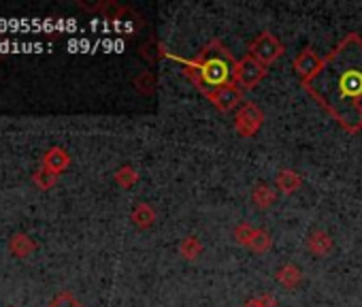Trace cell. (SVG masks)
<instances>
[{"instance_id": "1", "label": "cell", "mask_w": 362, "mask_h": 307, "mask_svg": "<svg viewBox=\"0 0 362 307\" xmlns=\"http://www.w3.org/2000/svg\"><path fill=\"white\" fill-rule=\"evenodd\" d=\"M305 90L343 128H362V39L347 35L305 79Z\"/></svg>"}, {"instance_id": "2", "label": "cell", "mask_w": 362, "mask_h": 307, "mask_svg": "<svg viewBox=\"0 0 362 307\" xmlns=\"http://www.w3.org/2000/svg\"><path fill=\"white\" fill-rule=\"evenodd\" d=\"M186 64L190 66V71H188L190 77L207 96H211L216 90L230 86L235 81L237 62L233 60L230 52L218 41H214L209 47H205L197 60L186 62Z\"/></svg>"}, {"instance_id": "3", "label": "cell", "mask_w": 362, "mask_h": 307, "mask_svg": "<svg viewBox=\"0 0 362 307\" xmlns=\"http://www.w3.org/2000/svg\"><path fill=\"white\" fill-rule=\"evenodd\" d=\"M284 54V47H281V43L273 37V35H269V33H262L254 43H252V47H250V56L254 58V60H258L260 64H271L275 58H279Z\"/></svg>"}, {"instance_id": "4", "label": "cell", "mask_w": 362, "mask_h": 307, "mask_svg": "<svg viewBox=\"0 0 362 307\" xmlns=\"http://www.w3.org/2000/svg\"><path fill=\"white\" fill-rule=\"evenodd\" d=\"M264 64H260L258 60H254L252 56H247L245 60L237 62L235 69V86L239 88H254L262 77H264Z\"/></svg>"}, {"instance_id": "5", "label": "cell", "mask_w": 362, "mask_h": 307, "mask_svg": "<svg viewBox=\"0 0 362 307\" xmlns=\"http://www.w3.org/2000/svg\"><path fill=\"white\" fill-rule=\"evenodd\" d=\"M71 165V156H69V151L64 147H49L45 151V156H43V169H49L52 173L60 175L62 171H66Z\"/></svg>"}, {"instance_id": "6", "label": "cell", "mask_w": 362, "mask_h": 307, "mask_svg": "<svg viewBox=\"0 0 362 307\" xmlns=\"http://www.w3.org/2000/svg\"><path fill=\"white\" fill-rule=\"evenodd\" d=\"M209 98L214 100V105H216L220 111H230L235 105L241 103V88L235 86V83H230V86H224V88L216 90Z\"/></svg>"}, {"instance_id": "7", "label": "cell", "mask_w": 362, "mask_h": 307, "mask_svg": "<svg viewBox=\"0 0 362 307\" xmlns=\"http://www.w3.org/2000/svg\"><path fill=\"white\" fill-rule=\"evenodd\" d=\"M9 252L16 256V258H28L37 252V243L33 237H28L26 233H16L11 235L9 239Z\"/></svg>"}, {"instance_id": "8", "label": "cell", "mask_w": 362, "mask_h": 307, "mask_svg": "<svg viewBox=\"0 0 362 307\" xmlns=\"http://www.w3.org/2000/svg\"><path fill=\"white\" fill-rule=\"evenodd\" d=\"M320 62H322V60H317V58L313 56V52H305V54L296 60V71L300 73L303 81L309 79V77L317 71Z\"/></svg>"}, {"instance_id": "9", "label": "cell", "mask_w": 362, "mask_h": 307, "mask_svg": "<svg viewBox=\"0 0 362 307\" xmlns=\"http://www.w3.org/2000/svg\"><path fill=\"white\" fill-rule=\"evenodd\" d=\"M245 124H252L254 130L260 126V111H256L252 105H245V107L239 111V115H237V128H239L241 132L245 130Z\"/></svg>"}, {"instance_id": "10", "label": "cell", "mask_w": 362, "mask_h": 307, "mask_svg": "<svg viewBox=\"0 0 362 307\" xmlns=\"http://www.w3.org/2000/svg\"><path fill=\"white\" fill-rule=\"evenodd\" d=\"M33 182H35V186L39 188V190H49V188H54L56 186V182H58V175L56 173H52L49 169H39V171H35L33 173Z\"/></svg>"}, {"instance_id": "11", "label": "cell", "mask_w": 362, "mask_h": 307, "mask_svg": "<svg viewBox=\"0 0 362 307\" xmlns=\"http://www.w3.org/2000/svg\"><path fill=\"white\" fill-rule=\"evenodd\" d=\"M47 307H83L71 292H58L52 301H49V305Z\"/></svg>"}, {"instance_id": "12", "label": "cell", "mask_w": 362, "mask_h": 307, "mask_svg": "<svg viewBox=\"0 0 362 307\" xmlns=\"http://www.w3.org/2000/svg\"><path fill=\"white\" fill-rule=\"evenodd\" d=\"M132 220H134L139 226H147V224H151V220H153V212H151L147 205H139V207L134 209V214H132Z\"/></svg>"}, {"instance_id": "13", "label": "cell", "mask_w": 362, "mask_h": 307, "mask_svg": "<svg viewBox=\"0 0 362 307\" xmlns=\"http://www.w3.org/2000/svg\"><path fill=\"white\" fill-rule=\"evenodd\" d=\"M115 182L122 184L124 188H130V186L136 182V173H134L130 167H124V169H119V171L115 173Z\"/></svg>"}, {"instance_id": "14", "label": "cell", "mask_w": 362, "mask_h": 307, "mask_svg": "<svg viewBox=\"0 0 362 307\" xmlns=\"http://www.w3.org/2000/svg\"><path fill=\"white\" fill-rule=\"evenodd\" d=\"M254 201H256L260 207H267V205L273 201V192H269L267 186H260V188L256 190V195H254Z\"/></svg>"}, {"instance_id": "15", "label": "cell", "mask_w": 362, "mask_h": 307, "mask_svg": "<svg viewBox=\"0 0 362 307\" xmlns=\"http://www.w3.org/2000/svg\"><path fill=\"white\" fill-rule=\"evenodd\" d=\"M281 188L284 190H294V186H298V178L296 175H290V173H284L281 180H279Z\"/></svg>"}, {"instance_id": "16", "label": "cell", "mask_w": 362, "mask_h": 307, "mask_svg": "<svg viewBox=\"0 0 362 307\" xmlns=\"http://www.w3.org/2000/svg\"><path fill=\"white\" fill-rule=\"evenodd\" d=\"M245 307H264V305H262V299H260V301H252V303H247Z\"/></svg>"}, {"instance_id": "17", "label": "cell", "mask_w": 362, "mask_h": 307, "mask_svg": "<svg viewBox=\"0 0 362 307\" xmlns=\"http://www.w3.org/2000/svg\"><path fill=\"white\" fill-rule=\"evenodd\" d=\"M11 307H16V305H11Z\"/></svg>"}]
</instances>
